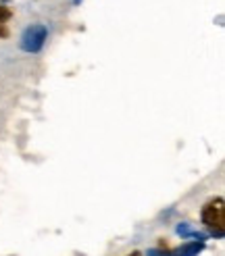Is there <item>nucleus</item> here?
Returning a JSON list of instances; mask_svg holds the SVG:
<instances>
[{"mask_svg": "<svg viewBox=\"0 0 225 256\" xmlns=\"http://www.w3.org/2000/svg\"><path fill=\"white\" fill-rule=\"evenodd\" d=\"M200 219L208 227L212 238H223V225H225V210H223V198H215L206 202L200 210Z\"/></svg>", "mask_w": 225, "mask_h": 256, "instance_id": "nucleus-1", "label": "nucleus"}, {"mask_svg": "<svg viewBox=\"0 0 225 256\" xmlns=\"http://www.w3.org/2000/svg\"><path fill=\"white\" fill-rule=\"evenodd\" d=\"M46 38H48V28L44 23H34L30 28H25V32L21 34V40H19V46L23 52H30V54H36L40 52L46 44Z\"/></svg>", "mask_w": 225, "mask_h": 256, "instance_id": "nucleus-2", "label": "nucleus"}, {"mask_svg": "<svg viewBox=\"0 0 225 256\" xmlns=\"http://www.w3.org/2000/svg\"><path fill=\"white\" fill-rule=\"evenodd\" d=\"M202 250H204V242L194 240V242H188V244L180 246L175 252H171V256H198Z\"/></svg>", "mask_w": 225, "mask_h": 256, "instance_id": "nucleus-3", "label": "nucleus"}, {"mask_svg": "<svg viewBox=\"0 0 225 256\" xmlns=\"http://www.w3.org/2000/svg\"><path fill=\"white\" fill-rule=\"evenodd\" d=\"M175 232H178L182 238H192V236H194V229H192L190 225H188V223H180Z\"/></svg>", "mask_w": 225, "mask_h": 256, "instance_id": "nucleus-4", "label": "nucleus"}, {"mask_svg": "<svg viewBox=\"0 0 225 256\" xmlns=\"http://www.w3.org/2000/svg\"><path fill=\"white\" fill-rule=\"evenodd\" d=\"M10 17H12V10L8 6H4V4H0V25L6 23Z\"/></svg>", "mask_w": 225, "mask_h": 256, "instance_id": "nucleus-5", "label": "nucleus"}, {"mask_svg": "<svg viewBox=\"0 0 225 256\" xmlns=\"http://www.w3.org/2000/svg\"><path fill=\"white\" fill-rule=\"evenodd\" d=\"M146 256H171V252L162 250V248H150V250L146 252Z\"/></svg>", "mask_w": 225, "mask_h": 256, "instance_id": "nucleus-6", "label": "nucleus"}, {"mask_svg": "<svg viewBox=\"0 0 225 256\" xmlns=\"http://www.w3.org/2000/svg\"><path fill=\"white\" fill-rule=\"evenodd\" d=\"M130 256H142V252H138V250H136V252H132Z\"/></svg>", "mask_w": 225, "mask_h": 256, "instance_id": "nucleus-7", "label": "nucleus"}, {"mask_svg": "<svg viewBox=\"0 0 225 256\" xmlns=\"http://www.w3.org/2000/svg\"><path fill=\"white\" fill-rule=\"evenodd\" d=\"M73 4H82V0H73Z\"/></svg>", "mask_w": 225, "mask_h": 256, "instance_id": "nucleus-8", "label": "nucleus"}]
</instances>
